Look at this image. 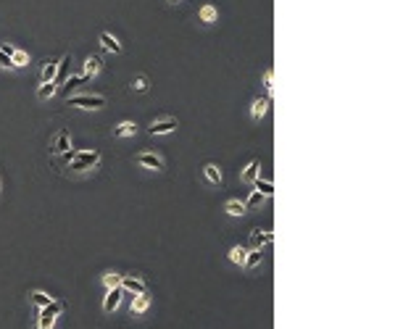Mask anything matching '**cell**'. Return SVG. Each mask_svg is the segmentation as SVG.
I'll return each instance as SVG.
<instances>
[{
	"label": "cell",
	"mask_w": 403,
	"mask_h": 329,
	"mask_svg": "<svg viewBox=\"0 0 403 329\" xmlns=\"http://www.w3.org/2000/svg\"><path fill=\"white\" fill-rule=\"evenodd\" d=\"M69 155V166L71 171H90L100 163V153L98 150H74L66 153Z\"/></svg>",
	"instance_id": "cell-1"
},
{
	"label": "cell",
	"mask_w": 403,
	"mask_h": 329,
	"mask_svg": "<svg viewBox=\"0 0 403 329\" xmlns=\"http://www.w3.org/2000/svg\"><path fill=\"white\" fill-rule=\"evenodd\" d=\"M63 308H66V306H63L61 300H56V298H53V300H50V303L45 306V308H40L37 329H53V327H56V319L63 314Z\"/></svg>",
	"instance_id": "cell-2"
},
{
	"label": "cell",
	"mask_w": 403,
	"mask_h": 329,
	"mask_svg": "<svg viewBox=\"0 0 403 329\" xmlns=\"http://www.w3.org/2000/svg\"><path fill=\"white\" fill-rule=\"evenodd\" d=\"M69 106L74 108H85V111H100L106 106V98L103 95H69Z\"/></svg>",
	"instance_id": "cell-3"
},
{
	"label": "cell",
	"mask_w": 403,
	"mask_h": 329,
	"mask_svg": "<svg viewBox=\"0 0 403 329\" xmlns=\"http://www.w3.org/2000/svg\"><path fill=\"white\" fill-rule=\"evenodd\" d=\"M274 240V234L269 229H261V226H256V229H251L248 234V245H251V250H261L264 245H269Z\"/></svg>",
	"instance_id": "cell-4"
},
{
	"label": "cell",
	"mask_w": 403,
	"mask_h": 329,
	"mask_svg": "<svg viewBox=\"0 0 403 329\" xmlns=\"http://www.w3.org/2000/svg\"><path fill=\"white\" fill-rule=\"evenodd\" d=\"M119 287H122L124 292H130V295H140V292H145L148 287H145V282L140 277H134V274H122V282H119Z\"/></svg>",
	"instance_id": "cell-5"
},
{
	"label": "cell",
	"mask_w": 403,
	"mask_h": 329,
	"mask_svg": "<svg viewBox=\"0 0 403 329\" xmlns=\"http://www.w3.org/2000/svg\"><path fill=\"white\" fill-rule=\"evenodd\" d=\"M137 163H140L142 169H150V171H163L166 169V163H163L161 155H155V153H137Z\"/></svg>",
	"instance_id": "cell-6"
},
{
	"label": "cell",
	"mask_w": 403,
	"mask_h": 329,
	"mask_svg": "<svg viewBox=\"0 0 403 329\" xmlns=\"http://www.w3.org/2000/svg\"><path fill=\"white\" fill-rule=\"evenodd\" d=\"M177 126H179L177 118H158V121L150 124V134H153V137H163V134L177 132Z\"/></svg>",
	"instance_id": "cell-7"
},
{
	"label": "cell",
	"mask_w": 403,
	"mask_h": 329,
	"mask_svg": "<svg viewBox=\"0 0 403 329\" xmlns=\"http://www.w3.org/2000/svg\"><path fill=\"white\" fill-rule=\"evenodd\" d=\"M122 295L124 290L122 287H114V290H106V300H103V314H114V311L122 306Z\"/></svg>",
	"instance_id": "cell-8"
},
{
	"label": "cell",
	"mask_w": 403,
	"mask_h": 329,
	"mask_svg": "<svg viewBox=\"0 0 403 329\" xmlns=\"http://www.w3.org/2000/svg\"><path fill=\"white\" fill-rule=\"evenodd\" d=\"M98 42H100V48H103L106 53H114V56H122V53H124L122 42H119V40L114 37V34H108V32H100Z\"/></svg>",
	"instance_id": "cell-9"
},
{
	"label": "cell",
	"mask_w": 403,
	"mask_h": 329,
	"mask_svg": "<svg viewBox=\"0 0 403 329\" xmlns=\"http://www.w3.org/2000/svg\"><path fill=\"white\" fill-rule=\"evenodd\" d=\"M150 300H153V295H150L148 290H145V292H140V295H134V298H132V308H130V311H132L134 316H142L145 311L150 308Z\"/></svg>",
	"instance_id": "cell-10"
},
{
	"label": "cell",
	"mask_w": 403,
	"mask_h": 329,
	"mask_svg": "<svg viewBox=\"0 0 403 329\" xmlns=\"http://www.w3.org/2000/svg\"><path fill=\"white\" fill-rule=\"evenodd\" d=\"M100 69H103V58H100V56H87L85 58V71H82V77L93 79V77L100 74Z\"/></svg>",
	"instance_id": "cell-11"
},
{
	"label": "cell",
	"mask_w": 403,
	"mask_h": 329,
	"mask_svg": "<svg viewBox=\"0 0 403 329\" xmlns=\"http://www.w3.org/2000/svg\"><path fill=\"white\" fill-rule=\"evenodd\" d=\"M56 155H61V153H69L71 150V134L66 132V129H61L58 134H56V140H53V148H50Z\"/></svg>",
	"instance_id": "cell-12"
},
{
	"label": "cell",
	"mask_w": 403,
	"mask_h": 329,
	"mask_svg": "<svg viewBox=\"0 0 403 329\" xmlns=\"http://www.w3.org/2000/svg\"><path fill=\"white\" fill-rule=\"evenodd\" d=\"M267 111H269V98H256L251 103V118L253 121H261V118L267 116Z\"/></svg>",
	"instance_id": "cell-13"
},
{
	"label": "cell",
	"mask_w": 403,
	"mask_h": 329,
	"mask_svg": "<svg viewBox=\"0 0 403 329\" xmlns=\"http://www.w3.org/2000/svg\"><path fill=\"white\" fill-rule=\"evenodd\" d=\"M58 63L61 58H50V61H45L42 63V71H40V82H53L58 74Z\"/></svg>",
	"instance_id": "cell-14"
},
{
	"label": "cell",
	"mask_w": 403,
	"mask_h": 329,
	"mask_svg": "<svg viewBox=\"0 0 403 329\" xmlns=\"http://www.w3.org/2000/svg\"><path fill=\"white\" fill-rule=\"evenodd\" d=\"M259 174H261V161H259V158H253V161L248 163V166H245V171L240 174V179L245 182V185H253Z\"/></svg>",
	"instance_id": "cell-15"
},
{
	"label": "cell",
	"mask_w": 403,
	"mask_h": 329,
	"mask_svg": "<svg viewBox=\"0 0 403 329\" xmlns=\"http://www.w3.org/2000/svg\"><path fill=\"white\" fill-rule=\"evenodd\" d=\"M198 21H203V24H214V21H219V11H216V5H211V3L200 5V11H198Z\"/></svg>",
	"instance_id": "cell-16"
},
{
	"label": "cell",
	"mask_w": 403,
	"mask_h": 329,
	"mask_svg": "<svg viewBox=\"0 0 403 329\" xmlns=\"http://www.w3.org/2000/svg\"><path fill=\"white\" fill-rule=\"evenodd\" d=\"M203 174H206V179L211 182V185H222V182H224V174H222V169H219L216 163H206Z\"/></svg>",
	"instance_id": "cell-17"
},
{
	"label": "cell",
	"mask_w": 403,
	"mask_h": 329,
	"mask_svg": "<svg viewBox=\"0 0 403 329\" xmlns=\"http://www.w3.org/2000/svg\"><path fill=\"white\" fill-rule=\"evenodd\" d=\"M137 134V124L134 121H119L114 126V137H134Z\"/></svg>",
	"instance_id": "cell-18"
},
{
	"label": "cell",
	"mask_w": 403,
	"mask_h": 329,
	"mask_svg": "<svg viewBox=\"0 0 403 329\" xmlns=\"http://www.w3.org/2000/svg\"><path fill=\"white\" fill-rule=\"evenodd\" d=\"M261 261H264L261 250H248V255H245V261H243V269L245 271H253L256 266H261Z\"/></svg>",
	"instance_id": "cell-19"
},
{
	"label": "cell",
	"mask_w": 403,
	"mask_h": 329,
	"mask_svg": "<svg viewBox=\"0 0 403 329\" xmlns=\"http://www.w3.org/2000/svg\"><path fill=\"white\" fill-rule=\"evenodd\" d=\"M56 93H58V85H56V82H42L40 90H37V100H50Z\"/></svg>",
	"instance_id": "cell-20"
},
{
	"label": "cell",
	"mask_w": 403,
	"mask_h": 329,
	"mask_svg": "<svg viewBox=\"0 0 403 329\" xmlns=\"http://www.w3.org/2000/svg\"><path fill=\"white\" fill-rule=\"evenodd\" d=\"M29 300H32V306L45 308L53 300V295H48V292H42V290H34V292H29Z\"/></svg>",
	"instance_id": "cell-21"
},
{
	"label": "cell",
	"mask_w": 403,
	"mask_h": 329,
	"mask_svg": "<svg viewBox=\"0 0 403 329\" xmlns=\"http://www.w3.org/2000/svg\"><path fill=\"white\" fill-rule=\"evenodd\" d=\"M148 87H150V79L145 77V74H137V77H132V82H130V90H132V93H145Z\"/></svg>",
	"instance_id": "cell-22"
},
{
	"label": "cell",
	"mask_w": 403,
	"mask_h": 329,
	"mask_svg": "<svg viewBox=\"0 0 403 329\" xmlns=\"http://www.w3.org/2000/svg\"><path fill=\"white\" fill-rule=\"evenodd\" d=\"M245 255H248V248H245V245H232L230 248V261L237 263V266H243Z\"/></svg>",
	"instance_id": "cell-23"
},
{
	"label": "cell",
	"mask_w": 403,
	"mask_h": 329,
	"mask_svg": "<svg viewBox=\"0 0 403 329\" xmlns=\"http://www.w3.org/2000/svg\"><path fill=\"white\" fill-rule=\"evenodd\" d=\"M224 211L230 214V216H245V211H248V208H245L243 200H230V203L224 206Z\"/></svg>",
	"instance_id": "cell-24"
},
{
	"label": "cell",
	"mask_w": 403,
	"mask_h": 329,
	"mask_svg": "<svg viewBox=\"0 0 403 329\" xmlns=\"http://www.w3.org/2000/svg\"><path fill=\"white\" fill-rule=\"evenodd\" d=\"M11 61H13V69H21V66H26V63H29V53H24V50L16 48V50L11 53Z\"/></svg>",
	"instance_id": "cell-25"
},
{
	"label": "cell",
	"mask_w": 403,
	"mask_h": 329,
	"mask_svg": "<svg viewBox=\"0 0 403 329\" xmlns=\"http://www.w3.org/2000/svg\"><path fill=\"white\" fill-rule=\"evenodd\" d=\"M253 185H256V190H259V193H264V195H271L274 193V185H271V182L269 179H261V174L259 177H256V182H253Z\"/></svg>",
	"instance_id": "cell-26"
},
{
	"label": "cell",
	"mask_w": 403,
	"mask_h": 329,
	"mask_svg": "<svg viewBox=\"0 0 403 329\" xmlns=\"http://www.w3.org/2000/svg\"><path fill=\"white\" fill-rule=\"evenodd\" d=\"M119 282H122V274H116V271H108V274H103V287H106V290H114V287H119Z\"/></svg>",
	"instance_id": "cell-27"
},
{
	"label": "cell",
	"mask_w": 403,
	"mask_h": 329,
	"mask_svg": "<svg viewBox=\"0 0 403 329\" xmlns=\"http://www.w3.org/2000/svg\"><path fill=\"white\" fill-rule=\"evenodd\" d=\"M264 200H267V195L259 193V190H253V193L248 195V200H245V208H256V206H261Z\"/></svg>",
	"instance_id": "cell-28"
},
{
	"label": "cell",
	"mask_w": 403,
	"mask_h": 329,
	"mask_svg": "<svg viewBox=\"0 0 403 329\" xmlns=\"http://www.w3.org/2000/svg\"><path fill=\"white\" fill-rule=\"evenodd\" d=\"M85 82H90V79H85L82 74H77V77H69V79H66V87L74 90V87H79V85H85Z\"/></svg>",
	"instance_id": "cell-29"
},
{
	"label": "cell",
	"mask_w": 403,
	"mask_h": 329,
	"mask_svg": "<svg viewBox=\"0 0 403 329\" xmlns=\"http://www.w3.org/2000/svg\"><path fill=\"white\" fill-rule=\"evenodd\" d=\"M0 69H13L11 56H8V53H3V50H0Z\"/></svg>",
	"instance_id": "cell-30"
},
{
	"label": "cell",
	"mask_w": 403,
	"mask_h": 329,
	"mask_svg": "<svg viewBox=\"0 0 403 329\" xmlns=\"http://www.w3.org/2000/svg\"><path fill=\"white\" fill-rule=\"evenodd\" d=\"M264 85H267V90H271V69L264 71Z\"/></svg>",
	"instance_id": "cell-31"
},
{
	"label": "cell",
	"mask_w": 403,
	"mask_h": 329,
	"mask_svg": "<svg viewBox=\"0 0 403 329\" xmlns=\"http://www.w3.org/2000/svg\"><path fill=\"white\" fill-rule=\"evenodd\" d=\"M169 3H179V0H169Z\"/></svg>",
	"instance_id": "cell-32"
}]
</instances>
